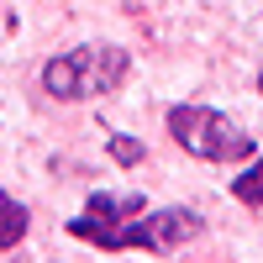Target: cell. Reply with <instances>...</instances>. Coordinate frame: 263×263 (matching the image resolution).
I'll use <instances>...</instances> for the list:
<instances>
[{"label": "cell", "instance_id": "4", "mask_svg": "<svg viewBox=\"0 0 263 263\" xmlns=\"http://www.w3.org/2000/svg\"><path fill=\"white\" fill-rule=\"evenodd\" d=\"M137 211H147V200H142V195H90L84 216H74V221H69V232L79 237V242L105 248V237H111L121 221H132Z\"/></svg>", "mask_w": 263, "mask_h": 263}, {"label": "cell", "instance_id": "5", "mask_svg": "<svg viewBox=\"0 0 263 263\" xmlns=\"http://www.w3.org/2000/svg\"><path fill=\"white\" fill-rule=\"evenodd\" d=\"M21 237H27V205H21V200H11V195L0 190V253H6V248H16Z\"/></svg>", "mask_w": 263, "mask_h": 263}, {"label": "cell", "instance_id": "7", "mask_svg": "<svg viewBox=\"0 0 263 263\" xmlns=\"http://www.w3.org/2000/svg\"><path fill=\"white\" fill-rule=\"evenodd\" d=\"M111 158L116 163H137L142 158V142L137 137H111Z\"/></svg>", "mask_w": 263, "mask_h": 263}, {"label": "cell", "instance_id": "1", "mask_svg": "<svg viewBox=\"0 0 263 263\" xmlns=\"http://www.w3.org/2000/svg\"><path fill=\"white\" fill-rule=\"evenodd\" d=\"M126 79V48L116 42H84V48L53 58L42 69V90L53 100H90V95H111Z\"/></svg>", "mask_w": 263, "mask_h": 263}, {"label": "cell", "instance_id": "3", "mask_svg": "<svg viewBox=\"0 0 263 263\" xmlns=\"http://www.w3.org/2000/svg\"><path fill=\"white\" fill-rule=\"evenodd\" d=\"M190 237H200V216L174 205V211H153V216H132V221H121L111 237H105V253H126V248H147V253H174L184 248Z\"/></svg>", "mask_w": 263, "mask_h": 263}, {"label": "cell", "instance_id": "2", "mask_svg": "<svg viewBox=\"0 0 263 263\" xmlns=\"http://www.w3.org/2000/svg\"><path fill=\"white\" fill-rule=\"evenodd\" d=\"M168 132H174V142L184 153H195V158H205V163H237V158L253 153L248 132L232 116H221V111H205V105H174Z\"/></svg>", "mask_w": 263, "mask_h": 263}, {"label": "cell", "instance_id": "8", "mask_svg": "<svg viewBox=\"0 0 263 263\" xmlns=\"http://www.w3.org/2000/svg\"><path fill=\"white\" fill-rule=\"evenodd\" d=\"M258 90H263V74H258Z\"/></svg>", "mask_w": 263, "mask_h": 263}, {"label": "cell", "instance_id": "6", "mask_svg": "<svg viewBox=\"0 0 263 263\" xmlns=\"http://www.w3.org/2000/svg\"><path fill=\"white\" fill-rule=\"evenodd\" d=\"M232 195H237L242 205H263V158H258L248 174H237V179H232Z\"/></svg>", "mask_w": 263, "mask_h": 263}]
</instances>
